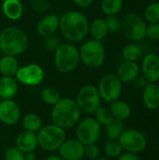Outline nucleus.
Instances as JSON below:
<instances>
[{
  "label": "nucleus",
  "mask_w": 159,
  "mask_h": 160,
  "mask_svg": "<svg viewBox=\"0 0 159 160\" xmlns=\"http://www.w3.org/2000/svg\"><path fill=\"white\" fill-rule=\"evenodd\" d=\"M64 160H82L84 157V145L77 139L65 140L58 149Z\"/></svg>",
  "instance_id": "2eb2a0df"
},
{
  "label": "nucleus",
  "mask_w": 159,
  "mask_h": 160,
  "mask_svg": "<svg viewBox=\"0 0 159 160\" xmlns=\"http://www.w3.org/2000/svg\"><path fill=\"white\" fill-rule=\"evenodd\" d=\"M22 127L24 130L37 133L42 128V119L37 113H27L22 118Z\"/></svg>",
  "instance_id": "a878e982"
},
{
  "label": "nucleus",
  "mask_w": 159,
  "mask_h": 160,
  "mask_svg": "<svg viewBox=\"0 0 159 160\" xmlns=\"http://www.w3.org/2000/svg\"><path fill=\"white\" fill-rule=\"evenodd\" d=\"M79 53L81 62L91 68H100L106 59V50L102 41L93 38L82 44Z\"/></svg>",
  "instance_id": "39448f33"
},
{
  "label": "nucleus",
  "mask_w": 159,
  "mask_h": 160,
  "mask_svg": "<svg viewBox=\"0 0 159 160\" xmlns=\"http://www.w3.org/2000/svg\"><path fill=\"white\" fill-rule=\"evenodd\" d=\"M95 119L97 120V122L101 126V127H106L108 126L112 120H113V116L110 111V109H107L105 107H99L95 112Z\"/></svg>",
  "instance_id": "7c9ffc66"
},
{
  "label": "nucleus",
  "mask_w": 159,
  "mask_h": 160,
  "mask_svg": "<svg viewBox=\"0 0 159 160\" xmlns=\"http://www.w3.org/2000/svg\"><path fill=\"white\" fill-rule=\"evenodd\" d=\"M108 33H109V31L106 26L104 19L97 18V19L93 20L91 22H89L88 34L91 35L93 39L102 41L106 38Z\"/></svg>",
  "instance_id": "b1692460"
},
{
  "label": "nucleus",
  "mask_w": 159,
  "mask_h": 160,
  "mask_svg": "<svg viewBox=\"0 0 159 160\" xmlns=\"http://www.w3.org/2000/svg\"><path fill=\"white\" fill-rule=\"evenodd\" d=\"M108 31L111 33H117L121 30L122 27V20L116 15H109L104 19Z\"/></svg>",
  "instance_id": "473e14b6"
},
{
  "label": "nucleus",
  "mask_w": 159,
  "mask_h": 160,
  "mask_svg": "<svg viewBox=\"0 0 159 160\" xmlns=\"http://www.w3.org/2000/svg\"><path fill=\"white\" fill-rule=\"evenodd\" d=\"M18 92V82L15 77L2 76L0 78V98L12 99Z\"/></svg>",
  "instance_id": "412c9836"
},
{
  "label": "nucleus",
  "mask_w": 159,
  "mask_h": 160,
  "mask_svg": "<svg viewBox=\"0 0 159 160\" xmlns=\"http://www.w3.org/2000/svg\"><path fill=\"white\" fill-rule=\"evenodd\" d=\"M117 160H141L140 157L138 156V154H134V153H129V152H125L122 153L118 158Z\"/></svg>",
  "instance_id": "ea45409f"
},
{
  "label": "nucleus",
  "mask_w": 159,
  "mask_h": 160,
  "mask_svg": "<svg viewBox=\"0 0 159 160\" xmlns=\"http://www.w3.org/2000/svg\"><path fill=\"white\" fill-rule=\"evenodd\" d=\"M97 87L101 100L107 103H112L119 99L123 91V83L116 74L112 73H108L102 76Z\"/></svg>",
  "instance_id": "1a4fd4ad"
},
{
  "label": "nucleus",
  "mask_w": 159,
  "mask_h": 160,
  "mask_svg": "<svg viewBox=\"0 0 159 160\" xmlns=\"http://www.w3.org/2000/svg\"><path fill=\"white\" fill-rule=\"evenodd\" d=\"M18 82L26 86H37L40 84L45 78V71L37 63H30L20 67L15 74Z\"/></svg>",
  "instance_id": "f8f14e48"
},
{
  "label": "nucleus",
  "mask_w": 159,
  "mask_h": 160,
  "mask_svg": "<svg viewBox=\"0 0 159 160\" xmlns=\"http://www.w3.org/2000/svg\"><path fill=\"white\" fill-rule=\"evenodd\" d=\"M45 160H64L59 155H50L48 156Z\"/></svg>",
  "instance_id": "37998d69"
},
{
  "label": "nucleus",
  "mask_w": 159,
  "mask_h": 160,
  "mask_svg": "<svg viewBox=\"0 0 159 160\" xmlns=\"http://www.w3.org/2000/svg\"><path fill=\"white\" fill-rule=\"evenodd\" d=\"M30 8L33 11L40 14L47 13L51 8V3L49 0H31Z\"/></svg>",
  "instance_id": "72a5a7b5"
},
{
  "label": "nucleus",
  "mask_w": 159,
  "mask_h": 160,
  "mask_svg": "<svg viewBox=\"0 0 159 160\" xmlns=\"http://www.w3.org/2000/svg\"><path fill=\"white\" fill-rule=\"evenodd\" d=\"M19 68L17 56L4 54L0 58V74L2 76L14 77Z\"/></svg>",
  "instance_id": "4be33fe9"
},
{
  "label": "nucleus",
  "mask_w": 159,
  "mask_h": 160,
  "mask_svg": "<svg viewBox=\"0 0 159 160\" xmlns=\"http://www.w3.org/2000/svg\"><path fill=\"white\" fill-rule=\"evenodd\" d=\"M60 44H61L60 39L54 35L48 36V37L44 38V39H43V45H44L45 49H47L48 51L53 52L59 47Z\"/></svg>",
  "instance_id": "c9c22d12"
},
{
  "label": "nucleus",
  "mask_w": 159,
  "mask_h": 160,
  "mask_svg": "<svg viewBox=\"0 0 159 160\" xmlns=\"http://www.w3.org/2000/svg\"><path fill=\"white\" fill-rule=\"evenodd\" d=\"M0 101H1V98H0Z\"/></svg>",
  "instance_id": "a18cd8bd"
},
{
  "label": "nucleus",
  "mask_w": 159,
  "mask_h": 160,
  "mask_svg": "<svg viewBox=\"0 0 159 160\" xmlns=\"http://www.w3.org/2000/svg\"><path fill=\"white\" fill-rule=\"evenodd\" d=\"M101 133V126L94 117H85L79 121L76 128V139L83 145L96 143Z\"/></svg>",
  "instance_id": "9d476101"
},
{
  "label": "nucleus",
  "mask_w": 159,
  "mask_h": 160,
  "mask_svg": "<svg viewBox=\"0 0 159 160\" xmlns=\"http://www.w3.org/2000/svg\"><path fill=\"white\" fill-rule=\"evenodd\" d=\"M125 152L139 154L142 152L147 145V139L142 132L138 129H125L117 140Z\"/></svg>",
  "instance_id": "9b49d317"
},
{
  "label": "nucleus",
  "mask_w": 159,
  "mask_h": 160,
  "mask_svg": "<svg viewBox=\"0 0 159 160\" xmlns=\"http://www.w3.org/2000/svg\"><path fill=\"white\" fill-rule=\"evenodd\" d=\"M99 154L100 150L96 143L84 145V157H86L88 159H97L99 157Z\"/></svg>",
  "instance_id": "4c0bfd02"
},
{
  "label": "nucleus",
  "mask_w": 159,
  "mask_h": 160,
  "mask_svg": "<svg viewBox=\"0 0 159 160\" xmlns=\"http://www.w3.org/2000/svg\"><path fill=\"white\" fill-rule=\"evenodd\" d=\"M75 101L81 112L87 114L94 113L101 104V98L97 87L93 84H86L82 86L79 90Z\"/></svg>",
  "instance_id": "6e6552de"
},
{
  "label": "nucleus",
  "mask_w": 159,
  "mask_h": 160,
  "mask_svg": "<svg viewBox=\"0 0 159 160\" xmlns=\"http://www.w3.org/2000/svg\"><path fill=\"white\" fill-rule=\"evenodd\" d=\"M15 146L24 154L35 151V149L38 146L37 133L27 130L22 131L16 138Z\"/></svg>",
  "instance_id": "6ab92c4d"
},
{
  "label": "nucleus",
  "mask_w": 159,
  "mask_h": 160,
  "mask_svg": "<svg viewBox=\"0 0 159 160\" xmlns=\"http://www.w3.org/2000/svg\"><path fill=\"white\" fill-rule=\"evenodd\" d=\"M124 6V0H102L100 8L102 12L109 15H117Z\"/></svg>",
  "instance_id": "cd10ccee"
},
{
  "label": "nucleus",
  "mask_w": 159,
  "mask_h": 160,
  "mask_svg": "<svg viewBox=\"0 0 159 160\" xmlns=\"http://www.w3.org/2000/svg\"><path fill=\"white\" fill-rule=\"evenodd\" d=\"M148 82L147 80L142 75L140 74L139 76H137L133 81H132V84L136 89H143L146 85H147Z\"/></svg>",
  "instance_id": "58836bf2"
},
{
  "label": "nucleus",
  "mask_w": 159,
  "mask_h": 160,
  "mask_svg": "<svg viewBox=\"0 0 159 160\" xmlns=\"http://www.w3.org/2000/svg\"><path fill=\"white\" fill-rule=\"evenodd\" d=\"M89 21L79 10H68L59 16V30L62 37L70 43L82 41L89 32Z\"/></svg>",
  "instance_id": "f257e3e1"
},
{
  "label": "nucleus",
  "mask_w": 159,
  "mask_h": 160,
  "mask_svg": "<svg viewBox=\"0 0 159 160\" xmlns=\"http://www.w3.org/2000/svg\"><path fill=\"white\" fill-rule=\"evenodd\" d=\"M142 102L150 111L159 109V85L157 82H148L142 89Z\"/></svg>",
  "instance_id": "a211bd4d"
},
{
  "label": "nucleus",
  "mask_w": 159,
  "mask_h": 160,
  "mask_svg": "<svg viewBox=\"0 0 159 160\" xmlns=\"http://www.w3.org/2000/svg\"><path fill=\"white\" fill-rule=\"evenodd\" d=\"M72 1H73V3L77 7L82 8H89L93 4V2H94V0H72Z\"/></svg>",
  "instance_id": "a19ab883"
},
{
  "label": "nucleus",
  "mask_w": 159,
  "mask_h": 160,
  "mask_svg": "<svg viewBox=\"0 0 159 160\" xmlns=\"http://www.w3.org/2000/svg\"><path fill=\"white\" fill-rule=\"evenodd\" d=\"M143 19L148 23H159V1L151 2L145 7Z\"/></svg>",
  "instance_id": "c85d7f7f"
},
{
  "label": "nucleus",
  "mask_w": 159,
  "mask_h": 160,
  "mask_svg": "<svg viewBox=\"0 0 159 160\" xmlns=\"http://www.w3.org/2000/svg\"><path fill=\"white\" fill-rule=\"evenodd\" d=\"M110 111L114 119L125 121L128 119L131 115V107L128 103L124 100L117 99L110 103Z\"/></svg>",
  "instance_id": "5701e85b"
},
{
  "label": "nucleus",
  "mask_w": 159,
  "mask_h": 160,
  "mask_svg": "<svg viewBox=\"0 0 159 160\" xmlns=\"http://www.w3.org/2000/svg\"><path fill=\"white\" fill-rule=\"evenodd\" d=\"M21 118L20 106L13 99L0 101V121L7 126L16 125Z\"/></svg>",
  "instance_id": "4468645a"
},
{
  "label": "nucleus",
  "mask_w": 159,
  "mask_h": 160,
  "mask_svg": "<svg viewBox=\"0 0 159 160\" xmlns=\"http://www.w3.org/2000/svg\"><path fill=\"white\" fill-rule=\"evenodd\" d=\"M145 38L152 41H159V23L147 24Z\"/></svg>",
  "instance_id": "e433bc0d"
},
{
  "label": "nucleus",
  "mask_w": 159,
  "mask_h": 160,
  "mask_svg": "<svg viewBox=\"0 0 159 160\" xmlns=\"http://www.w3.org/2000/svg\"><path fill=\"white\" fill-rule=\"evenodd\" d=\"M37 145L46 152H53L59 149L66 140V132L62 128L50 124L42 127L37 134Z\"/></svg>",
  "instance_id": "423d86ee"
},
{
  "label": "nucleus",
  "mask_w": 159,
  "mask_h": 160,
  "mask_svg": "<svg viewBox=\"0 0 159 160\" xmlns=\"http://www.w3.org/2000/svg\"><path fill=\"white\" fill-rule=\"evenodd\" d=\"M104 151H105V154L108 158H116L123 153L124 150H123L122 146L120 145V143L118 142V141L109 140V142H107L105 143Z\"/></svg>",
  "instance_id": "2f4dec72"
},
{
  "label": "nucleus",
  "mask_w": 159,
  "mask_h": 160,
  "mask_svg": "<svg viewBox=\"0 0 159 160\" xmlns=\"http://www.w3.org/2000/svg\"><path fill=\"white\" fill-rule=\"evenodd\" d=\"M79 48L70 42H64L54 51L53 64L60 73H70L75 70L80 64Z\"/></svg>",
  "instance_id": "20e7f679"
},
{
  "label": "nucleus",
  "mask_w": 159,
  "mask_h": 160,
  "mask_svg": "<svg viewBox=\"0 0 159 160\" xmlns=\"http://www.w3.org/2000/svg\"><path fill=\"white\" fill-rule=\"evenodd\" d=\"M1 8L5 17L10 21H18L23 14V5L21 0H4Z\"/></svg>",
  "instance_id": "aec40b11"
},
{
  "label": "nucleus",
  "mask_w": 159,
  "mask_h": 160,
  "mask_svg": "<svg viewBox=\"0 0 159 160\" xmlns=\"http://www.w3.org/2000/svg\"><path fill=\"white\" fill-rule=\"evenodd\" d=\"M5 160H25L24 153L19 150L16 146L8 147L4 152Z\"/></svg>",
  "instance_id": "f704fd0d"
},
{
  "label": "nucleus",
  "mask_w": 159,
  "mask_h": 160,
  "mask_svg": "<svg viewBox=\"0 0 159 160\" xmlns=\"http://www.w3.org/2000/svg\"><path fill=\"white\" fill-rule=\"evenodd\" d=\"M141 73L148 82H159V55L155 52L147 53L141 64Z\"/></svg>",
  "instance_id": "ddd939ff"
},
{
  "label": "nucleus",
  "mask_w": 159,
  "mask_h": 160,
  "mask_svg": "<svg viewBox=\"0 0 159 160\" xmlns=\"http://www.w3.org/2000/svg\"><path fill=\"white\" fill-rule=\"evenodd\" d=\"M81 110L75 99L70 98H61L58 102L52 106L51 118L52 124L63 129L75 127L81 119Z\"/></svg>",
  "instance_id": "f03ea898"
},
{
  "label": "nucleus",
  "mask_w": 159,
  "mask_h": 160,
  "mask_svg": "<svg viewBox=\"0 0 159 160\" xmlns=\"http://www.w3.org/2000/svg\"><path fill=\"white\" fill-rule=\"evenodd\" d=\"M28 45V36L19 27L7 26L0 32V51L3 54L20 55L26 51Z\"/></svg>",
  "instance_id": "7ed1b4c3"
},
{
  "label": "nucleus",
  "mask_w": 159,
  "mask_h": 160,
  "mask_svg": "<svg viewBox=\"0 0 159 160\" xmlns=\"http://www.w3.org/2000/svg\"><path fill=\"white\" fill-rule=\"evenodd\" d=\"M141 74V67L138 62L124 61L117 68L116 76L122 83L132 82V81Z\"/></svg>",
  "instance_id": "f3484780"
},
{
  "label": "nucleus",
  "mask_w": 159,
  "mask_h": 160,
  "mask_svg": "<svg viewBox=\"0 0 159 160\" xmlns=\"http://www.w3.org/2000/svg\"><path fill=\"white\" fill-rule=\"evenodd\" d=\"M95 160H112V158H108V157H101V158H97V159Z\"/></svg>",
  "instance_id": "c03bdc74"
},
{
  "label": "nucleus",
  "mask_w": 159,
  "mask_h": 160,
  "mask_svg": "<svg viewBox=\"0 0 159 160\" xmlns=\"http://www.w3.org/2000/svg\"><path fill=\"white\" fill-rule=\"evenodd\" d=\"M122 56L126 61L138 62L142 56V49L137 42H130L123 48Z\"/></svg>",
  "instance_id": "393cba45"
},
{
  "label": "nucleus",
  "mask_w": 159,
  "mask_h": 160,
  "mask_svg": "<svg viewBox=\"0 0 159 160\" xmlns=\"http://www.w3.org/2000/svg\"><path fill=\"white\" fill-rule=\"evenodd\" d=\"M24 158H25V160H37V156L34 153V151L33 152L25 153L24 154Z\"/></svg>",
  "instance_id": "79ce46f5"
},
{
  "label": "nucleus",
  "mask_w": 159,
  "mask_h": 160,
  "mask_svg": "<svg viewBox=\"0 0 159 160\" xmlns=\"http://www.w3.org/2000/svg\"><path fill=\"white\" fill-rule=\"evenodd\" d=\"M40 98L45 104L50 106L55 105L58 102V100L61 98L59 92L53 87H46L42 89L40 93Z\"/></svg>",
  "instance_id": "c756f323"
},
{
  "label": "nucleus",
  "mask_w": 159,
  "mask_h": 160,
  "mask_svg": "<svg viewBox=\"0 0 159 160\" xmlns=\"http://www.w3.org/2000/svg\"><path fill=\"white\" fill-rule=\"evenodd\" d=\"M36 30L42 38L54 35V33L59 30V16L54 13L44 15L37 22Z\"/></svg>",
  "instance_id": "dca6fc26"
},
{
  "label": "nucleus",
  "mask_w": 159,
  "mask_h": 160,
  "mask_svg": "<svg viewBox=\"0 0 159 160\" xmlns=\"http://www.w3.org/2000/svg\"><path fill=\"white\" fill-rule=\"evenodd\" d=\"M124 130H125L124 121L118 119L113 118V120L108 126H106V134L109 140L117 141L122 135V133L124 132Z\"/></svg>",
  "instance_id": "bb28decb"
},
{
  "label": "nucleus",
  "mask_w": 159,
  "mask_h": 160,
  "mask_svg": "<svg viewBox=\"0 0 159 160\" xmlns=\"http://www.w3.org/2000/svg\"><path fill=\"white\" fill-rule=\"evenodd\" d=\"M147 22L139 14L127 13L122 20V27L124 36L131 42H138L145 38Z\"/></svg>",
  "instance_id": "0eeeda50"
}]
</instances>
